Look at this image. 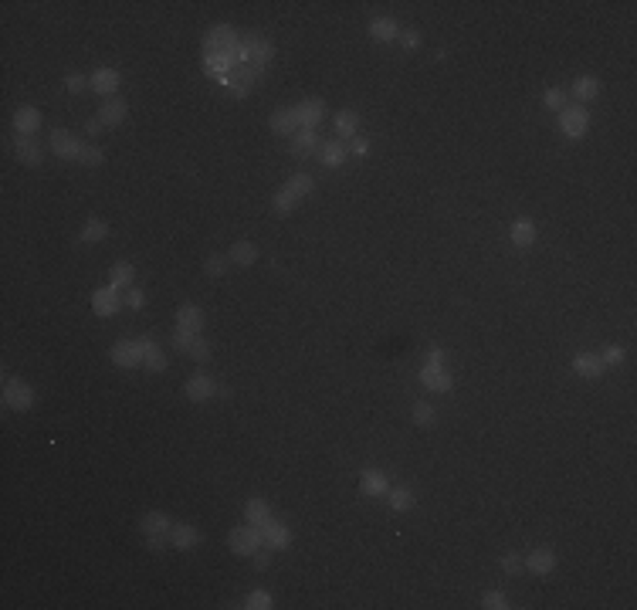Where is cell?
I'll list each match as a JSON object with an SVG mask.
<instances>
[{
    "label": "cell",
    "instance_id": "cell-1",
    "mask_svg": "<svg viewBox=\"0 0 637 610\" xmlns=\"http://www.w3.org/2000/svg\"><path fill=\"white\" fill-rule=\"evenodd\" d=\"M271 55H275V48H271V41H264V37H258V34H248V37H241V62L258 68L261 75H264V68L271 62Z\"/></svg>",
    "mask_w": 637,
    "mask_h": 610
},
{
    "label": "cell",
    "instance_id": "cell-2",
    "mask_svg": "<svg viewBox=\"0 0 637 610\" xmlns=\"http://www.w3.org/2000/svg\"><path fill=\"white\" fill-rule=\"evenodd\" d=\"M227 546L237 556H255V549L264 546V532H261V526H237L227 532Z\"/></svg>",
    "mask_w": 637,
    "mask_h": 610
},
{
    "label": "cell",
    "instance_id": "cell-3",
    "mask_svg": "<svg viewBox=\"0 0 637 610\" xmlns=\"http://www.w3.org/2000/svg\"><path fill=\"white\" fill-rule=\"evenodd\" d=\"M237 31L231 28V24H217V28H210V31L204 34V51L207 55H221V51H231V48H237Z\"/></svg>",
    "mask_w": 637,
    "mask_h": 610
},
{
    "label": "cell",
    "instance_id": "cell-4",
    "mask_svg": "<svg viewBox=\"0 0 637 610\" xmlns=\"http://www.w3.org/2000/svg\"><path fill=\"white\" fill-rule=\"evenodd\" d=\"M3 404L10 411H31L34 407V390L24 380H3Z\"/></svg>",
    "mask_w": 637,
    "mask_h": 610
},
{
    "label": "cell",
    "instance_id": "cell-5",
    "mask_svg": "<svg viewBox=\"0 0 637 610\" xmlns=\"http://www.w3.org/2000/svg\"><path fill=\"white\" fill-rule=\"evenodd\" d=\"M291 112H295L298 129H318L322 126V116H325V102L322 98H302Z\"/></svg>",
    "mask_w": 637,
    "mask_h": 610
},
{
    "label": "cell",
    "instance_id": "cell-6",
    "mask_svg": "<svg viewBox=\"0 0 637 610\" xmlns=\"http://www.w3.org/2000/svg\"><path fill=\"white\" fill-rule=\"evenodd\" d=\"M48 146H51V153H55L58 160H78V150H82V143H78L75 132H68V129H51Z\"/></svg>",
    "mask_w": 637,
    "mask_h": 610
},
{
    "label": "cell",
    "instance_id": "cell-7",
    "mask_svg": "<svg viewBox=\"0 0 637 610\" xmlns=\"http://www.w3.org/2000/svg\"><path fill=\"white\" fill-rule=\"evenodd\" d=\"M559 129H563V136H570V139H580V136H586V129H590V116H586V109H563L559 112Z\"/></svg>",
    "mask_w": 637,
    "mask_h": 610
},
{
    "label": "cell",
    "instance_id": "cell-8",
    "mask_svg": "<svg viewBox=\"0 0 637 610\" xmlns=\"http://www.w3.org/2000/svg\"><path fill=\"white\" fill-rule=\"evenodd\" d=\"M119 305H123V295H119V285H105V289H96L92 291V309H96V316H116L119 312Z\"/></svg>",
    "mask_w": 637,
    "mask_h": 610
},
{
    "label": "cell",
    "instance_id": "cell-9",
    "mask_svg": "<svg viewBox=\"0 0 637 610\" xmlns=\"http://www.w3.org/2000/svg\"><path fill=\"white\" fill-rule=\"evenodd\" d=\"M112 363L119 366V370H132V366H143V350H139V343L136 339H119L116 346H112Z\"/></svg>",
    "mask_w": 637,
    "mask_h": 610
},
{
    "label": "cell",
    "instance_id": "cell-10",
    "mask_svg": "<svg viewBox=\"0 0 637 610\" xmlns=\"http://www.w3.org/2000/svg\"><path fill=\"white\" fill-rule=\"evenodd\" d=\"M126 116H129V102L126 98H105V102H102V109L96 112V119L105 129L123 126V123H126Z\"/></svg>",
    "mask_w": 637,
    "mask_h": 610
},
{
    "label": "cell",
    "instance_id": "cell-11",
    "mask_svg": "<svg viewBox=\"0 0 637 610\" xmlns=\"http://www.w3.org/2000/svg\"><path fill=\"white\" fill-rule=\"evenodd\" d=\"M322 150V139H318V129H298L295 136H291V156H298V160H305V156H312Z\"/></svg>",
    "mask_w": 637,
    "mask_h": 610
},
{
    "label": "cell",
    "instance_id": "cell-12",
    "mask_svg": "<svg viewBox=\"0 0 637 610\" xmlns=\"http://www.w3.org/2000/svg\"><path fill=\"white\" fill-rule=\"evenodd\" d=\"M119 82H123V75H119L116 68H96V71L89 75V89L98 92V96H112V92L119 89Z\"/></svg>",
    "mask_w": 637,
    "mask_h": 610
},
{
    "label": "cell",
    "instance_id": "cell-13",
    "mask_svg": "<svg viewBox=\"0 0 637 610\" xmlns=\"http://www.w3.org/2000/svg\"><path fill=\"white\" fill-rule=\"evenodd\" d=\"M183 393H187V400H193V404H204V400H210V397L217 393V384H214L210 377L197 373V377H190V380L183 384Z\"/></svg>",
    "mask_w": 637,
    "mask_h": 610
},
{
    "label": "cell",
    "instance_id": "cell-14",
    "mask_svg": "<svg viewBox=\"0 0 637 610\" xmlns=\"http://www.w3.org/2000/svg\"><path fill=\"white\" fill-rule=\"evenodd\" d=\"M522 563H526V570H529V573L546 577V573H553V570H556V553H553L549 546L532 549V553H529V559H522Z\"/></svg>",
    "mask_w": 637,
    "mask_h": 610
},
{
    "label": "cell",
    "instance_id": "cell-15",
    "mask_svg": "<svg viewBox=\"0 0 637 610\" xmlns=\"http://www.w3.org/2000/svg\"><path fill=\"white\" fill-rule=\"evenodd\" d=\"M420 384L427 386V390H434V393H447L454 386V377L447 370H441V366H424L420 370Z\"/></svg>",
    "mask_w": 637,
    "mask_h": 610
},
{
    "label": "cell",
    "instance_id": "cell-16",
    "mask_svg": "<svg viewBox=\"0 0 637 610\" xmlns=\"http://www.w3.org/2000/svg\"><path fill=\"white\" fill-rule=\"evenodd\" d=\"M261 532H264V546L268 549H285L291 543V529L282 526V522H275V519L261 522Z\"/></svg>",
    "mask_w": 637,
    "mask_h": 610
},
{
    "label": "cell",
    "instance_id": "cell-17",
    "mask_svg": "<svg viewBox=\"0 0 637 610\" xmlns=\"http://www.w3.org/2000/svg\"><path fill=\"white\" fill-rule=\"evenodd\" d=\"M509 241L515 248H532L536 244V221L532 217H519L509 231Z\"/></svg>",
    "mask_w": 637,
    "mask_h": 610
},
{
    "label": "cell",
    "instance_id": "cell-18",
    "mask_svg": "<svg viewBox=\"0 0 637 610\" xmlns=\"http://www.w3.org/2000/svg\"><path fill=\"white\" fill-rule=\"evenodd\" d=\"M573 370L580 373V377H586V380H600L607 366L600 363V356H593V353H576V356H573Z\"/></svg>",
    "mask_w": 637,
    "mask_h": 610
},
{
    "label": "cell",
    "instance_id": "cell-19",
    "mask_svg": "<svg viewBox=\"0 0 637 610\" xmlns=\"http://www.w3.org/2000/svg\"><path fill=\"white\" fill-rule=\"evenodd\" d=\"M14 129H17L21 136H34V132L41 129V112H37L34 105H21V109L14 112Z\"/></svg>",
    "mask_w": 637,
    "mask_h": 610
},
{
    "label": "cell",
    "instance_id": "cell-20",
    "mask_svg": "<svg viewBox=\"0 0 637 610\" xmlns=\"http://www.w3.org/2000/svg\"><path fill=\"white\" fill-rule=\"evenodd\" d=\"M207 325V316H204V309H197V305H180L177 309V329H187V332H200Z\"/></svg>",
    "mask_w": 637,
    "mask_h": 610
},
{
    "label": "cell",
    "instance_id": "cell-21",
    "mask_svg": "<svg viewBox=\"0 0 637 610\" xmlns=\"http://www.w3.org/2000/svg\"><path fill=\"white\" fill-rule=\"evenodd\" d=\"M268 126H271L275 136H295L298 132V123H295V112L291 109H275L268 116Z\"/></svg>",
    "mask_w": 637,
    "mask_h": 610
},
{
    "label": "cell",
    "instance_id": "cell-22",
    "mask_svg": "<svg viewBox=\"0 0 637 610\" xmlns=\"http://www.w3.org/2000/svg\"><path fill=\"white\" fill-rule=\"evenodd\" d=\"M14 153H17V160L24 163V166H41V160H44V150H41V143H34L31 136L17 139Z\"/></svg>",
    "mask_w": 637,
    "mask_h": 610
},
{
    "label": "cell",
    "instance_id": "cell-23",
    "mask_svg": "<svg viewBox=\"0 0 637 610\" xmlns=\"http://www.w3.org/2000/svg\"><path fill=\"white\" fill-rule=\"evenodd\" d=\"M170 543L177 549H193L197 543H200V532L193 529L190 522H177L173 529H170Z\"/></svg>",
    "mask_w": 637,
    "mask_h": 610
},
{
    "label": "cell",
    "instance_id": "cell-24",
    "mask_svg": "<svg viewBox=\"0 0 637 610\" xmlns=\"http://www.w3.org/2000/svg\"><path fill=\"white\" fill-rule=\"evenodd\" d=\"M359 492L370 495V499H377V495H386V492H390V485H386V478H383L380 472L366 468V472L359 475Z\"/></svg>",
    "mask_w": 637,
    "mask_h": 610
},
{
    "label": "cell",
    "instance_id": "cell-25",
    "mask_svg": "<svg viewBox=\"0 0 637 610\" xmlns=\"http://www.w3.org/2000/svg\"><path fill=\"white\" fill-rule=\"evenodd\" d=\"M139 529H143L146 536H163V532H170V529H173V522H170V515L166 512H146L143 515V522H139Z\"/></svg>",
    "mask_w": 637,
    "mask_h": 610
},
{
    "label": "cell",
    "instance_id": "cell-26",
    "mask_svg": "<svg viewBox=\"0 0 637 610\" xmlns=\"http://www.w3.org/2000/svg\"><path fill=\"white\" fill-rule=\"evenodd\" d=\"M318 160H322V166H329V170L343 166L346 163V143H322Z\"/></svg>",
    "mask_w": 637,
    "mask_h": 610
},
{
    "label": "cell",
    "instance_id": "cell-27",
    "mask_svg": "<svg viewBox=\"0 0 637 610\" xmlns=\"http://www.w3.org/2000/svg\"><path fill=\"white\" fill-rule=\"evenodd\" d=\"M105 237H109V224L98 221V217H89L85 227H82V234H78L82 244H98V241H105Z\"/></svg>",
    "mask_w": 637,
    "mask_h": 610
},
{
    "label": "cell",
    "instance_id": "cell-28",
    "mask_svg": "<svg viewBox=\"0 0 637 610\" xmlns=\"http://www.w3.org/2000/svg\"><path fill=\"white\" fill-rule=\"evenodd\" d=\"M370 34L377 41H393V37H400V24L393 17H373L370 21Z\"/></svg>",
    "mask_w": 637,
    "mask_h": 610
},
{
    "label": "cell",
    "instance_id": "cell-29",
    "mask_svg": "<svg viewBox=\"0 0 637 610\" xmlns=\"http://www.w3.org/2000/svg\"><path fill=\"white\" fill-rule=\"evenodd\" d=\"M231 261L241 264V268H248V264L258 261V248L251 241H234V244H231Z\"/></svg>",
    "mask_w": 637,
    "mask_h": 610
},
{
    "label": "cell",
    "instance_id": "cell-30",
    "mask_svg": "<svg viewBox=\"0 0 637 610\" xmlns=\"http://www.w3.org/2000/svg\"><path fill=\"white\" fill-rule=\"evenodd\" d=\"M573 96L580 98V102H593V98L600 96V78H593V75H583V78H576Z\"/></svg>",
    "mask_w": 637,
    "mask_h": 610
},
{
    "label": "cell",
    "instance_id": "cell-31",
    "mask_svg": "<svg viewBox=\"0 0 637 610\" xmlns=\"http://www.w3.org/2000/svg\"><path fill=\"white\" fill-rule=\"evenodd\" d=\"M356 129H359V116H356L352 109H343V112L336 116V132H339L343 139H356Z\"/></svg>",
    "mask_w": 637,
    "mask_h": 610
},
{
    "label": "cell",
    "instance_id": "cell-32",
    "mask_svg": "<svg viewBox=\"0 0 637 610\" xmlns=\"http://www.w3.org/2000/svg\"><path fill=\"white\" fill-rule=\"evenodd\" d=\"M244 519H248L251 526H261V522H268V519H271V509H268V502H264V499H248V505H244Z\"/></svg>",
    "mask_w": 637,
    "mask_h": 610
},
{
    "label": "cell",
    "instance_id": "cell-33",
    "mask_svg": "<svg viewBox=\"0 0 637 610\" xmlns=\"http://www.w3.org/2000/svg\"><path fill=\"white\" fill-rule=\"evenodd\" d=\"M386 502H390V509H397V512H407V509H414V492L411 488H393V492H386Z\"/></svg>",
    "mask_w": 637,
    "mask_h": 610
},
{
    "label": "cell",
    "instance_id": "cell-34",
    "mask_svg": "<svg viewBox=\"0 0 637 610\" xmlns=\"http://www.w3.org/2000/svg\"><path fill=\"white\" fill-rule=\"evenodd\" d=\"M298 200H302V197H295L288 187H282V190L271 197V207H275V214H291V210L298 207Z\"/></svg>",
    "mask_w": 637,
    "mask_h": 610
},
{
    "label": "cell",
    "instance_id": "cell-35",
    "mask_svg": "<svg viewBox=\"0 0 637 610\" xmlns=\"http://www.w3.org/2000/svg\"><path fill=\"white\" fill-rule=\"evenodd\" d=\"M109 278H112V285H132V278H136V268L129 264V261H116L112 264V271H109Z\"/></svg>",
    "mask_w": 637,
    "mask_h": 610
},
{
    "label": "cell",
    "instance_id": "cell-36",
    "mask_svg": "<svg viewBox=\"0 0 637 610\" xmlns=\"http://www.w3.org/2000/svg\"><path fill=\"white\" fill-rule=\"evenodd\" d=\"M285 187H288L291 193H295V197H309V193L316 190V180H312L309 173H295V177L288 180Z\"/></svg>",
    "mask_w": 637,
    "mask_h": 610
},
{
    "label": "cell",
    "instance_id": "cell-37",
    "mask_svg": "<svg viewBox=\"0 0 637 610\" xmlns=\"http://www.w3.org/2000/svg\"><path fill=\"white\" fill-rule=\"evenodd\" d=\"M82 166H98V163H105V153L98 150V146H89V143H82V150H78V160Z\"/></svg>",
    "mask_w": 637,
    "mask_h": 610
},
{
    "label": "cell",
    "instance_id": "cell-38",
    "mask_svg": "<svg viewBox=\"0 0 637 610\" xmlns=\"http://www.w3.org/2000/svg\"><path fill=\"white\" fill-rule=\"evenodd\" d=\"M244 607L248 610H268V607H275V604H271V593H268V590H251L248 600H244Z\"/></svg>",
    "mask_w": 637,
    "mask_h": 610
},
{
    "label": "cell",
    "instance_id": "cell-39",
    "mask_svg": "<svg viewBox=\"0 0 637 610\" xmlns=\"http://www.w3.org/2000/svg\"><path fill=\"white\" fill-rule=\"evenodd\" d=\"M481 607H488V610H505V607H509V597H505L502 590H488V593L481 597Z\"/></svg>",
    "mask_w": 637,
    "mask_h": 610
},
{
    "label": "cell",
    "instance_id": "cell-40",
    "mask_svg": "<svg viewBox=\"0 0 637 610\" xmlns=\"http://www.w3.org/2000/svg\"><path fill=\"white\" fill-rule=\"evenodd\" d=\"M434 420H438V414H434V407H431V404H417L414 407V424L417 427H431Z\"/></svg>",
    "mask_w": 637,
    "mask_h": 610
},
{
    "label": "cell",
    "instance_id": "cell-41",
    "mask_svg": "<svg viewBox=\"0 0 637 610\" xmlns=\"http://www.w3.org/2000/svg\"><path fill=\"white\" fill-rule=\"evenodd\" d=\"M187 356H190L193 363H207V359H210V343L197 336V339H193V346H190V353H187Z\"/></svg>",
    "mask_w": 637,
    "mask_h": 610
},
{
    "label": "cell",
    "instance_id": "cell-42",
    "mask_svg": "<svg viewBox=\"0 0 637 610\" xmlns=\"http://www.w3.org/2000/svg\"><path fill=\"white\" fill-rule=\"evenodd\" d=\"M542 102H546L549 109L563 112V109H566V92H563V89H546V96H542Z\"/></svg>",
    "mask_w": 637,
    "mask_h": 610
},
{
    "label": "cell",
    "instance_id": "cell-43",
    "mask_svg": "<svg viewBox=\"0 0 637 610\" xmlns=\"http://www.w3.org/2000/svg\"><path fill=\"white\" fill-rule=\"evenodd\" d=\"M143 366H146V370H153V373H163V370H166L170 363H166V356L159 353V346H156V350H150V353H146Z\"/></svg>",
    "mask_w": 637,
    "mask_h": 610
},
{
    "label": "cell",
    "instance_id": "cell-44",
    "mask_svg": "<svg viewBox=\"0 0 637 610\" xmlns=\"http://www.w3.org/2000/svg\"><path fill=\"white\" fill-rule=\"evenodd\" d=\"M193 339H197V332H187V329H177V332H173V350H180V353H190Z\"/></svg>",
    "mask_w": 637,
    "mask_h": 610
},
{
    "label": "cell",
    "instance_id": "cell-45",
    "mask_svg": "<svg viewBox=\"0 0 637 610\" xmlns=\"http://www.w3.org/2000/svg\"><path fill=\"white\" fill-rule=\"evenodd\" d=\"M64 89H68L71 96H78V92H85V89H89V78H85V75H78V71H71V75L64 78Z\"/></svg>",
    "mask_w": 637,
    "mask_h": 610
},
{
    "label": "cell",
    "instance_id": "cell-46",
    "mask_svg": "<svg viewBox=\"0 0 637 610\" xmlns=\"http://www.w3.org/2000/svg\"><path fill=\"white\" fill-rule=\"evenodd\" d=\"M502 570H505L509 577H519V573L526 570V563H522V559H519L515 553H509V556H502Z\"/></svg>",
    "mask_w": 637,
    "mask_h": 610
},
{
    "label": "cell",
    "instance_id": "cell-47",
    "mask_svg": "<svg viewBox=\"0 0 637 610\" xmlns=\"http://www.w3.org/2000/svg\"><path fill=\"white\" fill-rule=\"evenodd\" d=\"M600 363H604V366H620V363H624V350H620V346H607L604 356H600Z\"/></svg>",
    "mask_w": 637,
    "mask_h": 610
},
{
    "label": "cell",
    "instance_id": "cell-48",
    "mask_svg": "<svg viewBox=\"0 0 637 610\" xmlns=\"http://www.w3.org/2000/svg\"><path fill=\"white\" fill-rule=\"evenodd\" d=\"M204 271H207V275H214V278H221L224 271H227V261H224V258H207V261H204Z\"/></svg>",
    "mask_w": 637,
    "mask_h": 610
},
{
    "label": "cell",
    "instance_id": "cell-49",
    "mask_svg": "<svg viewBox=\"0 0 637 610\" xmlns=\"http://www.w3.org/2000/svg\"><path fill=\"white\" fill-rule=\"evenodd\" d=\"M123 305H129V309H143V305H146V295H143L139 289H132V285H129V291L123 295Z\"/></svg>",
    "mask_w": 637,
    "mask_h": 610
},
{
    "label": "cell",
    "instance_id": "cell-50",
    "mask_svg": "<svg viewBox=\"0 0 637 610\" xmlns=\"http://www.w3.org/2000/svg\"><path fill=\"white\" fill-rule=\"evenodd\" d=\"M400 44H404L407 51H417V48H420V31H400Z\"/></svg>",
    "mask_w": 637,
    "mask_h": 610
},
{
    "label": "cell",
    "instance_id": "cell-51",
    "mask_svg": "<svg viewBox=\"0 0 637 610\" xmlns=\"http://www.w3.org/2000/svg\"><path fill=\"white\" fill-rule=\"evenodd\" d=\"M146 546L153 549V553H163L166 549V532L163 536H146Z\"/></svg>",
    "mask_w": 637,
    "mask_h": 610
},
{
    "label": "cell",
    "instance_id": "cell-52",
    "mask_svg": "<svg viewBox=\"0 0 637 610\" xmlns=\"http://www.w3.org/2000/svg\"><path fill=\"white\" fill-rule=\"evenodd\" d=\"M441 363H445V350H438V346L427 350V363L424 366H441Z\"/></svg>",
    "mask_w": 637,
    "mask_h": 610
},
{
    "label": "cell",
    "instance_id": "cell-53",
    "mask_svg": "<svg viewBox=\"0 0 637 610\" xmlns=\"http://www.w3.org/2000/svg\"><path fill=\"white\" fill-rule=\"evenodd\" d=\"M251 563H255V570H268V563H271V556H268V553H258V549H255V556H251Z\"/></svg>",
    "mask_w": 637,
    "mask_h": 610
},
{
    "label": "cell",
    "instance_id": "cell-54",
    "mask_svg": "<svg viewBox=\"0 0 637 610\" xmlns=\"http://www.w3.org/2000/svg\"><path fill=\"white\" fill-rule=\"evenodd\" d=\"M352 153H356V156H366V150H370V146H366V139H359V136H356V139H352V146H350Z\"/></svg>",
    "mask_w": 637,
    "mask_h": 610
},
{
    "label": "cell",
    "instance_id": "cell-55",
    "mask_svg": "<svg viewBox=\"0 0 637 610\" xmlns=\"http://www.w3.org/2000/svg\"><path fill=\"white\" fill-rule=\"evenodd\" d=\"M227 92H231L234 98H248V96H251V89H248V85H231Z\"/></svg>",
    "mask_w": 637,
    "mask_h": 610
},
{
    "label": "cell",
    "instance_id": "cell-56",
    "mask_svg": "<svg viewBox=\"0 0 637 610\" xmlns=\"http://www.w3.org/2000/svg\"><path fill=\"white\" fill-rule=\"evenodd\" d=\"M102 123H98V119H89V123H85V132H89V136H98V132H102Z\"/></svg>",
    "mask_w": 637,
    "mask_h": 610
}]
</instances>
